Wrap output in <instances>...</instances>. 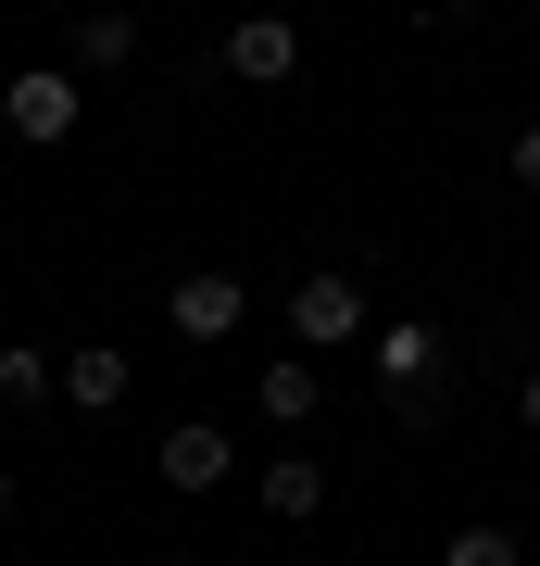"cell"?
Instances as JSON below:
<instances>
[{"instance_id": "9", "label": "cell", "mask_w": 540, "mask_h": 566, "mask_svg": "<svg viewBox=\"0 0 540 566\" xmlns=\"http://www.w3.org/2000/svg\"><path fill=\"white\" fill-rule=\"evenodd\" d=\"M126 51H139V13H76V63L88 76H114Z\"/></svg>"}, {"instance_id": "4", "label": "cell", "mask_w": 540, "mask_h": 566, "mask_svg": "<svg viewBox=\"0 0 540 566\" xmlns=\"http://www.w3.org/2000/svg\"><path fill=\"white\" fill-rule=\"evenodd\" d=\"M151 465H163V491H214L240 453H226V428H201V416H189V428H163V453H151Z\"/></svg>"}, {"instance_id": "13", "label": "cell", "mask_w": 540, "mask_h": 566, "mask_svg": "<svg viewBox=\"0 0 540 566\" xmlns=\"http://www.w3.org/2000/svg\"><path fill=\"white\" fill-rule=\"evenodd\" d=\"M516 428H528V441H540V365H528V378H516Z\"/></svg>"}, {"instance_id": "12", "label": "cell", "mask_w": 540, "mask_h": 566, "mask_svg": "<svg viewBox=\"0 0 540 566\" xmlns=\"http://www.w3.org/2000/svg\"><path fill=\"white\" fill-rule=\"evenodd\" d=\"M516 189H540V126H516Z\"/></svg>"}, {"instance_id": "11", "label": "cell", "mask_w": 540, "mask_h": 566, "mask_svg": "<svg viewBox=\"0 0 540 566\" xmlns=\"http://www.w3.org/2000/svg\"><path fill=\"white\" fill-rule=\"evenodd\" d=\"M441 566H516V528H453Z\"/></svg>"}, {"instance_id": "14", "label": "cell", "mask_w": 540, "mask_h": 566, "mask_svg": "<svg viewBox=\"0 0 540 566\" xmlns=\"http://www.w3.org/2000/svg\"><path fill=\"white\" fill-rule=\"evenodd\" d=\"M0 516H13V465H0Z\"/></svg>"}, {"instance_id": "2", "label": "cell", "mask_w": 540, "mask_h": 566, "mask_svg": "<svg viewBox=\"0 0 540 566\" xmlns=\"http://www.w3.org/2000/svg\"><path fill=\"white\" fill-rule=\"evenodd\" d=\"M289 340H301V353H340V340H364V290H340V277H301V290H289Z\"/></svg>"}, {"instance_id": "5", "label": "cell", "mask_w": 540, "mask_h": 566, "mask_svg": "<svg viewBox=\"0 0 540 566\" xmlns=\"http://www.w3.org/2000/svg\"><path fill=\"white\" fill-rule=\"evenodd\" d=\"M63 403H76V416H114V403H126V353H114V340L63 353Z\"/></svg>"}, {"instance_id": "10", "label": "cell", "mask_w": 540, "mask_h": 566, "mask_svg": "<svg viewBox=\"0 0 540 566\" xmlns=\"http://www.w3.org/2000/svg\"><path fill=\"white\" fill-rule=\"evenodd\" d=\"M0 403H25V416H39V403H63V365H39V353H0Z\"/></svg>"}, {"instance_id": "6", "label": "cell", "mask_w": 540, "mask_h": 566, "mask_svg": "<svg viewBox=\"0 0 540 566\" xmlns=\"http://www.w3.org/2000/svg\"><path fill=\"white\" fill-rule=\"evenodd\" d=\"M252 403L277 416V428H301V416L327 403V378H315V353H277V365H264V378H252Z\"/></svg>"}, {"instance_id": "1", "label": "cell", "mask_w": 540, "mask_h": 566, "mask_svg": "<svg viewBox=\"0 0 540 566\" xmlns=\"http://www.w3.org/2000/svg\"><path fill=\"white\" fill-rule=\"evenodd\" d=\"M76 114H88V88L63 76V63H25V76L0 88V126H13V139H39V151H51V139H76Z\"/></svg>"}, {"instance_id": "3", "label": "cell", "mask_w": 540, "mask_h": 566, "mask_svg": "<svg viewBox=\"0 0 540 566\" xmlns=\"http://www.w3.org/2000/svg\"><path fill=\"white\" fill-rule=\"evenodd\" d=\"M240 303H252V290L201 264V277H177V303H163V315H177V340H240Z\"/></svg>"}, {"instance_id": "8", "label": "cell", "mask_w": 540, "mask_h": 566, "mask_svg": "<svg viewBox=\"0 0 540 566\" xmlns=\"http://www.w3.org/2000/svg\"><path fill=\"white\" fill-rule=\"evenodd\" d=\"M289 63H301V39H289L277 13H252L240 39H226V76H289Z\"/></svg>"}, {"instance_id": "15", "label": "cell", "mask_w": 540, "mask_h": 566, "mask_svg": "<svg viewBox=\"0 0 540 566\" xmlns=\"http://www.w3.org/2000/svg\"><path fill=\"white\" fill-rule=\"evenodd\" d=\"M151 566H189V554H151Z\"/></svg>"}, {"instance_id": "7", "label": "cell", "mask_w": 540, "mask_h": 566, "mask_svg": "<svg viewBox=\"0 0 540 566\" xmlns=\"http://www.w3.org/2000/svg\"><path fill=\"white\" fill-rule=\"evenodd\" d=\"M264 516H289V528L327 516V465L315 453H277V465H264Z\"/></svg>"}]
</instances>
